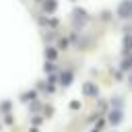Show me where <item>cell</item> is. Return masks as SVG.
<instances>
[{
	"mask_svg": "<svg viewBox=\"0 0 132 132\" xmlns=\"http://www.w3.org/2000/svg\"><path fill=\"white\" fill-rule=\"evenodd\" d=\"M85 89H87V93H89V95H95V93H97V91H95V87H93V85H87V87H85Z\"/></svg>",
	"mask_w": 132,
	"mask_h": 132,
	"instance_id": "obj_1",
	"label": "cell"
}]
</instances>
